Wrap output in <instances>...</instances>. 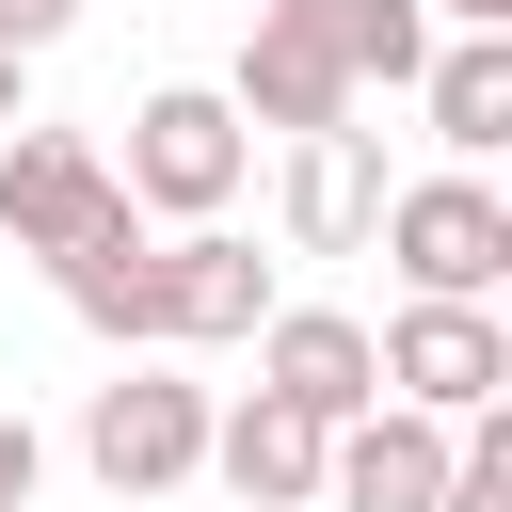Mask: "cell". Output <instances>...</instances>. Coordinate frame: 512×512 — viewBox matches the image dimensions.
Wrapping results in <instances>:
<instances>
[{"mask_svg":"<svg viewBox=\"0 0 512 512\" xmlns=\"http://www.w3.org/2000/svg\"><path fill=\"white\" fill-rule=\"evenodd\" d=\"M416 64H432V16H416V0H256V32H240V64H224V112L304 144V128H352L368 80L416 96Z\"/></svg>","mask_w":512,"mask_h":512,"instance_id":"cell-1","label":"cell"},{"mask_svg":"<svg viewBox=\"0 0 512 512\" xmlns=\"http://www.w3.org/2000/svg\"><path fill=\"white\" fill-rule=\"evenodd\" d=\"M240 176H256V128L224 112V80H160V96L128 112V160H112L128 208H160V224H224Z\"/></svg>","mask_w":512,"mask_h":512,"instance_id":"cell-2","label":"cell"},{"mask_svg":"<svg viewBox=\"0 0 512 512\" xmlns=\"http://www.w3.org/2000/svg\"><path fill=\"white\" fill-rule=\"evenodd\" d=\"M80 464L112 496H192L208 480V384L176 352H112V384L80 400Z\"/></svg>","mask_w":512,"mask_h":512,"instance_id":"cell-3","label":"cell"},{"mask_svg":"<svg viewBox=\"0 0 512 512\" xmlns=\"http://www.w3.org/2000/svg\"><path fill=\"white\" fill-rule=\"evenodd\" d=\"M368 240L400 256V304H496L512 288V192L496 176H400Z\"/></svg>","mask_w":512,"mask_h":512,"instance_id":"cell-4","label":"cell"},{"mask_svg":"<svg viewBox=\"0 0 512 512\" xmlns=\"http://www.w3.org/2000/svg\"><path fill=\"white\" fill-rule=\"evenodd\" d=\"M368 368H384L400 416H496V400H512V320H496V304H400V320L368 336Z\"/></svg>","mask_w":512,"mask_h":512,"instance_id":"cell-5","label":"cell"},{"mask_svg":"<svg viewBox=\"0 0 512 512\" xmlns=\"http://www.w3.org/2000/svg\"><path fill=\"white\" fill-rule=\"evenodd\" d=\"M112 208H128V192H112V144H96V128H16V144H0V240H16V256H80Z\"/></svg>","mask_w":512,"mask_h":512,"instance_id":"cell-6","label":"cell"},{"mask_svg":"<svg viewBox=\"0 0 512 512\" xmlns=\"http://www.w3.org/2000/svg\"><path fill=\"white\" fill-rule=\"evenodd\" d=\"M48 288H64L80 336H112V352H176V272H160V240H144V208H112L80 256H48Z\"/></svg>","mask_w":512,"mask_h":512,"instance_id":"cell-7","label":"cell"},{"mask_svg":"<svg viewBox=\"0 0 512 512\" xmlns=\"http://www.w3.org/2000/svg\"><path fill=\"white\" fill-rule=\"evenodd\" d=\"M240 352H256V384H272L288 416H320V432L384 400V368H368V320H352V304H272Z\"/></svg>","mask_w":512,"mask_h":512,"instance_id":"cell-8","label":"cell"},{"mask_svg":"<svg viewBox=\"0 0 512 512\" xmlns=\"http://www.w3.org/2000/svg\"><path fill=\"white\" fill-rule=\"evenodd\" d=\"M432 496H448V416L368 400L320 432V512H432Z\"/></svg>","mask_w":512,"mask_h":512,"instance_id":"cell-9","label":"cell"},{"mask_svg":"<svg viewBox=\"0 0 512 512\" xmlns=\"http://www.w3.org/2000/svg\"><path fill=\"white\" fill-rule=\"evenodd\" d=\"M208 480H224L240 512H320V416H288L272 384L208 400Z\"/></svg>","mask_w":512,"mask_h":512,"instance_id":"cell-10","label":"cell"},{"mask_svg":"<svg viewBox=\"0 0 512 512\" xmlns=\"http://www.w3.org/2000/svg\"><path fill=\"white\" fill-rule=\"evenodd\" d=\"M160 272H176V352H240L288 288H272V256L240 240V224H176L160 240Z\"/></svg>","mask_w":512,"mask_h":512,"instance_id":"cell-11","label":"cell"},{"mask_svg":"<svg viewBox=\"0 0 512 512\" xmlns=\"http://www.w3.org/2000/svg\"><path fill=\"white\" fill-rule=\"evenodd\" d=\"M384 224V144L368 128H304L288 144V256H368Z\"/></svg>","mask_w":512,"mask_h":512,"instance_id":"cell-12","label":"cell"},{"mask_svg":"<svg viewBox=\"0 0 512 512\" xmlns=\"http://www.w3.org/2000/svg\"><path fill=\"white\" fill-rule=\"evenodd\" d=\"M416 112H432L448 176H480V160L512 144V32H432V64H416Z\"/></svg>","mask_w":512,"mask_h":512,"instance_id":"cell-13","label":"cell"},{"mask_svg":"<svg viewBox=\"0 0 512 512\" xmlns=\"http://www.w3.org/2000/svg\"><path fill=\"white\" fill-rule=\"evenodd\" d=\"M64 32H80V0H0V48H16V64H32V48H64Z\"/></svg>","mask_w":512,"mask_h":512,"instance_id":"cell-14","label":"cell"},{"mask_svg":"<svg viewBox=\"0 0 512 512\" xmlns=\"http://www.w3.org/2000/svg\"><path fill=\"white\" fill-rule=\"evenodd\" d=\"M416 16H448V32H512V0H416Z\"/></svg>","mask_w":512,"mask_h":512,"instance_id":"cell-15","label":"cell"},{"mask_svg":"<svg viewBox=\"0 0 512 512\" xmlns=\"http://www.w3.org/2000/svg\"><path fill=\"white\" fill-rule=\"evenodd\" d=\"M0 128H32V64L16 48H0Z\"/></svg>","mask_w":512,"mask_h":512,"instance_id":"cell-16","label":"cell"}]
</instances>
